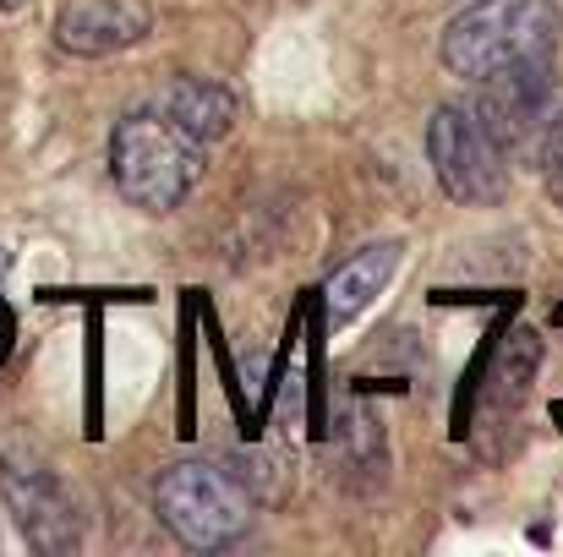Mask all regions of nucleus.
Here are the masks:
<instances>
[{"label": "nucleus", "mask_w": 563, "mask_h": 557, "mask_svg": "<svg viewBox=\"0 0 563 557\" xmlns=\"http://www.w3.org/2000/svg\"><path fill=\"white\" fill-rule=\"evenodd\" d=\"M202 148L191 132H181L165 104H143V110H126L115 121V137H110V176L115 191L143 208V213H170L187 202V191L202 181Z\"/></svg>", "instance_id": "obj_1"}, {"label": "nucleus", "mask_w": 563, "mask_h": 557, "mask_svg": "<svg viewBox=\"0 0 563 557\" xmlns=\"http://www.w3.org/2000/svg\"><path fill=\"white\" fill-rule=\"evenodd\" d=\"M394 268H399V241H373V246L351 252V257L334 268L329 290H323L329 318H334V323H351L356 312H367L377 296H383V285L394 279Z\"/></svg>", "instance_id": "obj_9"}, {"label": "nucleus", "mask_w": 563, "mask_h": 557, "mask_svg": "<svg viewBox=\"0 0 563 557\" xmlns=\"http://www.w3.org/2000/svg\"><path fill=\"white\" fill-rule=\"evenodd\" d=\"M16 5H22V0H0V11H16Z\"/></svg>", "instance_id": "obj_13"}, {"label": "nucleus", "mask_w": 563, "mask_h": 557, "mask_svg": "<svg viewBox=\"0 0 563 557\" xmlns=\"http://www.w3.org/2000/svg\"><path fill=\"white\" fill-rule=\"evenodd\" d=\"M537 361H542V345L537 334H509L504 350L493 356V367L476 388V443H487L493 432H509V421L520 415L526 393H531V377H537Z\"/></svg>", "instance_id": "obj_8"}, {"label": "nucleus", "mask_w": 563, "mask_h": 557, "mask_svg": "<svg viewBox=\"0 0 563 557\" xmlns=\"http://www.w3.org/2000/svg\"><path fill=\"white\" fill-rule=\"evenodd\" d=\"M542 181L553 191V202L563 208V115L548 121V137H542Z\"/></svg>", "instance_id": "obj_11"}, {"label": "nucleus", "mask_w": 563, "mask_h": 557, "mask_svg": "<svg viewBox=\"0 0 563 557\" xmlns=\"http://www.w3.org/2000/svg\"><path fill=\"white\" fill-rule=\"evenodd\" d=\"M443 66L465 82L520 60H553L559 49V11L553 0H476L443 27Z\"/></svg>", "instance_id": "obj_2"}, {"label": "nucleus", "mask_w": 563, "mask_h": 557, "mask_svg": "<svg viewBox=\"0 0 563 557\" xmlns=\"http://www.w3.org/2000/svg\"><path fill=\"white\" fill-rule=\"evenodd\" d=\"M5 334H11V323H5V312H0V350H5Z\"/></svg>", "instance_id": "obj_12"}, {"label": "nucleus", "mask_w": 563, "mask_h": 557, "mask_svg": "<svg viewBox=\"0 0 563 557\" xmlns=\"http://www.w3.org/2000/svg\"><path fill=\"white\" fill-rule=\"evenodd\" d=\"M553 60H520V66H504V71H487L476 82V121L482 132L498 143V154L509 159L542 121H548V99H553V77H548Z\"/></svg>", "instance_id": "obj_6"}, {"label": "nucleus", "mask_w": 563, "mask_h": 557, "mask_svg": "<svg viewBox=\"0 0 563 557\" xmlns=\"http://www.w3.org/2000/svg\"><path fill=\"white\" fill-rule=\"evenodd\" d=\"M0 498L33 553H77L82 525H77V509H71L66 487L55 481V470H44L27 454H0Z\"/></svg>", "instance_id": "obj_5"}, {"label": "nucleus", "mask_w": 563, "mask_h": 557, "mask_svg": "<svg viewBox=\"0 0 563 557\" xmlns=\"http://www.w3.org/2000/svg\"><path fill=\"white\" fill-rule=\"evenodd\" d=\"M165 115L197 143H219L235 126V93L213 77H176L165 93Z\"/></svg>", "instance_id": "obj_10"}, {"label": "nucleus", "mask_w": 563, "mask_h": 557, "mask_svg": "<svg viewBox=\"0 0 563 557\" xmlns=\"http://www.w3.org/2000/svg\"><path fill=\"white\" fill-rule=\"evenodd\" d=\"M143 33H148V5H137V0H71L55 16V44L82 60L132 49Z\"/></svg>", "instance_id": "obj_7"}, {"label": "nucleus", "mask_w": 563, "mask_h": 557, "mask_svg": "<svg viewBox=\"0 0 563 557\" xmlns=\"http://www.w3.org/2000/svg\"><path fill=\"white\" fill-rule=\"evenodd\" d=\"M154 509H159V525L181 547H191V553L235 547L252 531V498H246V487L230 470L202 465V459H181V465H170L159 476Z\"/></svg>", "instance_id": "obj_3"}, {"label": "nucleus", "mask_w": 563, "mask_h": 557, "mask_svg": "<svg viewBox=\"0 0 563 557\" xmlns=\"http://www.w3.org/2000/svg\"><path fill=\"white\" fill-rule=\"evenodd\" d=\"M427 159L438 170V186L454 202H498L504 197V181H509L504 154L465 104H443L427 121Z\"/></svg>", "instance_id": "obj_4"}]
</instances>
